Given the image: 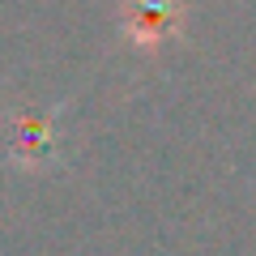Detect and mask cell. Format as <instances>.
Masks as SVG:
<instances>
[{
    "label": "cell",
    "mask_w": 256,
    "mask_h": 256,
    "mask_svg": "<svg viewBox=\"0 0 256 256\" xmlns=\"http://www.w3.org/2000/svg\"><path fill=\"white\" fill-rule=\"evenodd\" d=\"M9 158L18 166H47L56 158V111L18 107L9 116Z\"/></svg>",
    "instance_id": "cell-1"
},
{
    "label": "cell",
    "mask_w": 256,
    "mask_h": 256,
    "mask_svg": "<svg viewBox=\"0 0 256 256\" xmlns=\"http://www.w3.org/2000/svg\"><path fill=\"white\" fill-rule=\"evenodd\" d=\"M184 0H124L120 4V30L137 47H158L166 34L180 30Z\"/></svg>",
    "instance_id": "cell-2"
}]
</instances>
